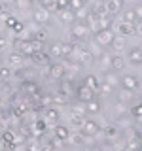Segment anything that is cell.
<instances>
[{
  "label": "cell",
  "mask_w": 142,
  "mask_h": 151,
  "mask_svg": "<svg viewBox=\"0 0 142 151\" xmlns=\"http://www.w3.org/2000/svg\"><path fill=\"white\" fill-rule=\"evenodd\" d=\"M101 63H102V66H110L112 64V55H108V53H104V51H102V53H101Z\"/></svg>",
  "instance_id": "2e32d148"
},
{
  "label": "cell",
  "mask_w": 142,
  "mask_h": 151,
  "mask_svg": "<svg viewBox=\"0 0 142 151\" xmlns=\"http://www.w3.org/2000/svg\"><path fill=\"white\" fill-rule=\"evenodd\" d=\"M97 40L101 42V45H110V44H112V40H114L112 30H101V32L97 34Z\"/></svg>",
  "instance_id": "3957f363"
},
{
  "label": "cell",
  "mask_w": 142,
  "mask_h": 151,
  "mask_svg": "<svg viewBox=\"0 0 142 151\" xmlns=\"http://www.w3.org/2000/svg\"><path fill=\"white\" fill-rule=\"evenodd\" d=\"M123 87H125L127 91H136V89L140 87V83L136 81L135 76H125V78H123Z\"/></svg>",
  "instance_id": "7a4b0ae2"
},
{
  "label": "cell",
  "mask_w": 142,
  "mask_h": 151,
  "mask_svg": "<svg viewBox=\"0 0 142 151\" xmlns=\"http://www.w3.org/2000/svg\"><path fill=\"white\" fill-rule=\"evenodd\" d=\"M131 113H133V117H136V119H142V104H138V106H133L131 108Z\"/></svg>",
  "instance_id": "9a60e30c"
},
{
  "label": "cell",
  "mask_w": 142,
  "mask_h": 151,
  "mask_svg": "<svg viewBox=\"0 0 142 151\" xmlns=\"http://www.w3.org/2000/svg\"><path fill=\"white\" fill-rule=\"evenodd\" d=\"M74 115L83 117V115H85V110H83V108H74Z\"/></svg>",
  "instance_id": "d6986e66"
},
{
  "label": "cell",
  "mask_w": 142,
  "mask_h": 151,
  "mask_svg": "<svg viewBox=\"0 0 142 151\" xmlns=\"http://www.w3.org/2000/svg\"><path fill=\"white\" fill-rule=\"evenodd\" d=\"M136 32H138V34L142 36V23H140V25H138V27H136Z\"/></svg>",
  "instance_id": "d4e9b609"
},
{
  "label": "cell",
  "mask_w": 142,
  "mask_h": 151,
  "mask_svg": "<svg viewBox=\"0 0 142 151\" xmlns=\"http://www.w3.org/2000/svg\"><path fill=\"white\" fill-rule=\"evenodd\" d=\"M57 132H59V136H61V138H66V129H59Z\"/></svg>",
  "instance_id": "7402d4cb"
},
{
  "label": "cell",
  "mask_w": 142,
  "mask_h": 151,
  "mask_svg": "<svg viewBox=\"0 0 142 151\" xmlns=\"http://www.w3.org/2000/svg\"><path fill=\"white\" fill-rule=\"evenodd\" d=\"M72 6L74 8H82V0H72Z\"/></svg>",
  "instance_id": "603a6c76"
},
{
  "label": "cell",
  "mask_w": 142,
  "mask_h": 151,
  "mask_svg": "<svg viewBox=\"0 0 142 151\" xmlns=\"http://www.w3.org/2000/svg\"><path fill=\"white\" fill-rule=\"evenodd\" d=\"M117 32H120L121 36H133V34H136V25L135 23H120L117 25Z\"/></svg>",
  "instance_id": "6da1fadb"
},
{
  "label": "cell",
  "mask_w": 142,
  "mask_h": 151,
  "mask_svg": "<svg viewBox=\"0 0 142 151\" xmlns=\"http://www.w3.org/2000/svg\"><path fill=\"white\" fill-rule=\"evenodd\" d=\"M82 140H83V138H82L80 134H74V136H72V142H74V144H80Z\"/></svg>",
  "instance_id": "44dd1931"
},
{
  "label": "cell",
  "mask_w": 142,
  "mask_h": 151,
  "mask_svg": "<svg viewBox=\"0 0 142 151\" xmlns=\"http://www.w3.org/2000/svg\"><path fill=\"white\" fill-rule=\"evenodd\" d=\"M99 85H101V83H99V79L95 78V76H89V78H87V85H85V87H89V89H93V91H97Z\"/></svg>",
  "instance_id": "8fae6325"
},
{
  "label": "cell",
  "mask_w": 142,
  "mask_h": 151,
  "mask_svg": "<svg viewBox=\"0 0 142 151\" xmlns=\"http://www.w3.org/2000/svg\"><path fill=\"white\" fill-rule=\"evenodd\" d=\"M135 19H136L135 9H129V12H125V15H123V23H135Z\"/></svg>",
  "instance_id": "5bb4252c"
},
{
  "label": "cell",
  "mask_w": 142,
  "mask_h": 151,
  "mask_svg": "<svg viewBox=\"0 0 142 151\" xmlns=\"http://www.w3.org/2000/svg\"><path fill=\"white\" fill-rule=\"evenodd\" d=\"M112 68L114 70H123V66H125V60H123V57L120 55H116V57H112Z\"/></svg>",
  "instance_id": "9c48e42d"
},
{
  "label": "cell",
  "mask_w": 142,
  "mask_h": 151,
  "mask_svg": "<svg viewBox=\"0 0 142 151\" xmlns=\"http://www.w3.org/2000/svg\"><path fill=\"white\" fill-rule=\"evenodd\" d=\"M82 60L83 63H91V53H82Z\"/></svg>",
  "instance_id": "ffe728a7"
},
{
  "label": "cell",
  "mask_w": 142,
  "mask_h": 151,
  "mask_svg": "<svg viewBox=\"0 0 142 151\" xmlns=\"http://www.w3.org/2000/svg\"><path fill=\"white\" fill-rule=\"evenodd\" d=\"M135 13H136V17H140V19H142V8H138V9H135Z\"/></svg>",
  "instance_id": "cb8c5ba5"
},
{
  "label": "cell",
  "mask_w": 142,
  "mask_h": 151,
  "mask_svg": "<svg viewBox=\"0 0 142 151\" xmlns=\"http://www.w3.org/2000/svg\"><path fill=\"white\" fill-rule=\"evenodd\" d=\"M83 132H85V136H95L99 132V125L95 121H85L83 123Z\"/></svg>",
  "instance_id": "277c9868"
},
{
  "label": "cell",
  "mask_w": 142,
  "mask_h": 151,
  "mask_svg": "<svg viewBox=\"0 0 142 151\" xmlns=\"http://www.w3.org/2000/svg\"><path fill=\"white\" fill-rule=\"evenodd\" d=\"M114 49H123L125 47V36H114V40H112V44H110Z\"/></svg>",
  "instance_id": "ba28073f"
},
{
  "label": "cell",
  "mask_w": 142,
  "mask_h": 151,
  "mask_svg": "<svg viewBox=\"0 0 142 151\" xmlns=\"http://www.w3.org/2000/svg\"><path fill=\"white\" fill-rule=\"evenodd\" d=\"M87 34V27L85 25H78L76 27V36H85Z\"/></svg>",
  "instance_id": "ac0fdd59"
},
{
  "label": "cell",
  "mask_w": 142,
  "mask_h": 151,
  "mask_svg": "<svg viewBox=\"0 0 142 151\" xmlns=\"http://www.w3.org/2000/svg\"><path fill=\"white\" fill-rule=\"evenodd\" d=\"M133 94H135L133 91H127V89H123V91L120 93V102L125 104L127 100H131V98H133Z\"/></svg>",
  "instance_id": "7c38bea8"
},
{
  "label": "cell",
  "mask_w": 142,
  "mask_h": 151,
  "mask_svg": "<svg viewBox=\"0 0 142 151\" xmlns=\"http://www.w3.org/2000/svg\"><path fill=\"white\" fill-rule=\"evenodd\" d=\"M129 59H131V63H135V64L142 63V49L140 47H133L129 51Z\"/></svg>",
  "instance_id": "8992f818"
},
{
  "label": "cell",
  "mask_w": 142,
  "mask_h": 151,
  "mask_svg": "<svg viewBox=\"0 0 142 151\" xmlns=\"http://www.w3.org/2000/svg\"><path fill=\"white\" fill-rule=\"evenodd\" d=\"M80 98H82L83 102L93 100V89H89V87H82V89H80Z\"/></svg>",
  "instance_id": "52a82bcc"
},
{
  "label": "cell",
  "mask_w": 142,
  "mask_h": 151,
  "mask_svg": "<svg viewBox=\"0 0 142 151\" xmlns=\"http://www.w3.org/2000/svg\"><path fill=\"white\" fill-rule=\"evenodd\" d=\"M106 83L110 85V87H116V85H117V78H116L114 74H108V76H106Z\"/></svg>",
  "instance_id": "e0dca14e"
},
{
  "label": "cell",
  "mask_w": 142,
  "mask_h": 151,
  "mask_svg": "<svg viewBox=\"0 0 142 151\" xmlns=\"http://www.w3.org/2000/svg\"><path fill=\"white\" fill-rule=\"evenodd\" d=\"M120 8H121V0H110V2H106V13L108 15H116L120 12Z\"/></svg>",
  "instance_id": "5b68a950"
},
{
  "label": "cell",
  "mask_w": 142,
  "mask_h": 151,
  "mask_svg": "<svg viewBox=\"0 0 142 151\" xmlns=\"http://www.w3.org/2000/svg\"><path fill=\"white\" fill-rule=\"evenodd\" d=\"M112 89H114V87H110V85H108L106 81L99 85V91H101V94H102V96H108V94L112 93Z\"/></svg>",
  "instance_id": "4fadbf2b"
},
{
  "label": "cell",
  "mask_w": 142,
  "mask_h": 151,
  "mask_svg": "<svg viewBox=\"0 0 142 151\" xmlns=\"http://www.w3.org/2000/svg\"><path fill=\"white\" fill-rule=\"evenodd\" d=\"M101 110H102V106H101L99 102L89 100V104H87V111H89V113H101Z\"/></svg>",
  "instance_id": "30bf717a"
}]
</instances>
